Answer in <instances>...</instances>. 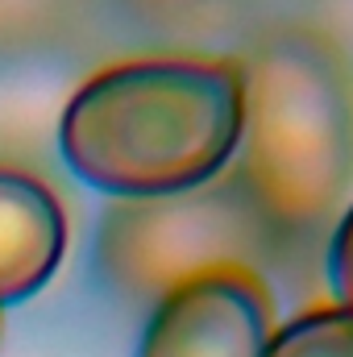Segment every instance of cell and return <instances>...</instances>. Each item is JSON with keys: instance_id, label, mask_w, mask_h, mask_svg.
I'll return each mask as SVG.
<instances>
[{"instance_id": "obj_1", "label": "cell", "mask_w": 353, "mask_h": 357, "mask_svg": "<svg viewBox=\"0 0 353 357\" xmlns=\"http://www.w3.org/2000/svg\"><path fill=\"white\" fill-rule=\"evenodd\" d=\"M241 63L133 59L96 71L59 116L67 171L112 199L204 187L233 167Z\"/></svg>"}, {"instance_id": "obj_2", "label": "cell", "mask_w": 353, "mask_h": 357, "mask_svg": "<svg viewBox=\"0 0 353 357\" xmlns=\"http://www.w3.org/2000/svg\"><path fill=\"white\" fill-rule=\"evenodd\" d=\"M233 175L287 237L316 233L353 199V63L316 29H278L241 63Z\"/></svg>"}, {"instance_id": "obj_3", "label": "cell", "mask_w": 353, "mask_h": 357, "mask_svg": "<svg viewBox=\"0 0 353 357\" xmlns=\"http://www.w3.org/2000/svg\"><path fill=\"white\" fill-rule=\"evenodd\" d=\"M278 245L283 233L229 167L191 191L112 199L96 233V262L117 295L154 307L179 282L208 270L241 266L266 274Z\"/></svg>"}, {"instance_id": "obj_4", "label": "cell", "mask_w": 353, "mask_h": 357, "mask_svg": "<svg viewBox=\"0 0 353 357\" xmlns=\"http://www.w3.org/2000/svg\"><path fill=\"white\" fill-rule=\"evenodd\" d=\"M274 328L266 274L225 266L167 291L150 307L133 357H262Z\"/></svg>"}, {"instance_id": "obj_5", "label": "cell", "mask_w": 353, "mask_h": 357, "mask_svg": "<svg viewBox=\"0 0 353 357\" xmlns=\"http://www.w3.org/2000/svg\"><path fill=\"white\" fill-rule=\"evenodd\" d=\"M67 254V212L42 178L0 167V312L33 299Z\"/></svg>"}, {"instance_id": "obj_6", "label": "cell", "mask_w": 353, "mask_h": 357, "mask_svg": "<svg viewBox=\"0 0 353 357\" xmlns=\"http://www.w3.org/2000/svg\"><path fill=\"white\" fill-rule=\"evenodd\" d=\"M262 357H353V312L316 303L278 324Z\"/></svg>"}, {"instance_id": "obj_7", "label": "cell", "mask_w": 353, "mask_h": 357, "mask_svg": "<svg viewBox=\"0 0 353 357\" xmlns=\"http://www.w3.org/2000/svg\"><path fill=\"white\" fill-rule=\"evenodd\" d=\"M324 270H329V291L333 303L353 312V199L345 212L337 216L333 233H329V254H324Z\"/></svg>"}]
</instances>
